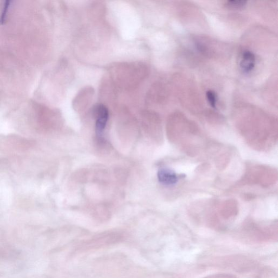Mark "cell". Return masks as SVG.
<instances>
[{
    "label": "cell",
    "instance_id": "1",
    "mask_svg": "<svg viewBox=\"0 0 278 278\" xmlns=\"http://www.w3.org/2000/svg\"><path fill=\"white\" fill-rule=\"evenodd\" d=\"M96 115V131L97 136H101L105 130L108 120L109 112L108 109L103 105L97 106L95 109Z\"/></svg>",
    "mask_w": 278,
    "mask_h": 278
},
{
    "label": "cell",
    "instance_id": "2",
    "mask_svg": "<svg viewBox=\"0 0 278 278\" xmlns=\"http://www.w3.org/2000/svg\"><path fill=\"white\" fill-rule=\"evenodd\" d=\"M158 179L160 182L166 185H172L178 183V175L171 170L162 168L158 172Z\"/></svg>",
    "mask_w": 278,
    "mask_h": 278
},
{
    "label": "cell",
    "instance_id": "3",
    "mask_svg": "<svg viewBox=\"0 0 278 278\" xmlns=\"http://www.w3.org/2000/svg\"><path fill=\"white\" fill-rule=\"evenodd\" d=\"M120 238L112 236L107 238L97 239L87 243L86 247L88 248H97L106 245H111L119 242Z\"/></svg>",
    "mask_w": 278,
    "mask_h": 278
},
{
    "label": "cell",
    "instance_id": "4",
    "mask_svg": "<svg viewBox=\"0 0 278 278\" xmlns=\"http://www.w3.org/2000/svg\"><path fill=\"white\" fill-rule=\"evenodd\" d=\"M256 57L254 54L246 52L243 54L241 62V67L245 71H251L255 65Z\"/></svg>",
    "mask_w": 278,
    "mask_h": 278
},
{
    "label": "cell",
    "instance_id": "5",
    "mask_svg": "<svg viewBox=\"0 0 278 278\" xmlns=\"http://www.w3.org/2000/svg\"><path fill=\"white\" fill-rule=\"evenodd\" d=\"M247 2L242 1V0H233V1H229L225 3V5L227 7L233 8V9H239L244 6H245Z\"/></svg>",
    "mask_w": 278,
    "mask_h": 278
},
{
    "label": "cell",
    "instance_id": "6",
    "mask_svg": "<svg viewBox=\"0 0 278 278\" xmlns=\"http://www.w3.org/2000/svg\"><path fill=\"white\" fill-rule=\"evenodd\" d=\"M11 2L10 1L6 2L4 3L2 15L0 16V23L1 24H4L6 20L8 12L11 5Z\"/></svg>",
    "mask_w": 278,
    "mask_h": 278
},
{
    "label": "cell",
    "instance_id": "7",
    "mask_svg": "<svg viewBox=\"0 0 278 278\" xmlns=\"http://www.w3.org/2000/svg\"><path fill=\"white\" fill-rule=\"evenodd\" d=\"M207 98L209 103L213 108H216L217 97L215 92L213 91H208L207 92Z\"/></svg>",
    "mask_w": 278,
    "mask_h": 278
},
{
    "label": "cell",
    "instance_id": "8",
    "mask_svg": "<svg viewBox=\"0 0 278 278\" xmlns=\"http://www.w3.org/2000/svg\"><path fill=\"white\" fill-rule=\"evenodd\" d=\"M204 278H238L237 276L230 274H216L208 276Z\"/></svg>",
    "mask_w": 278,
    "mask_h": 278
}]
</instances>
